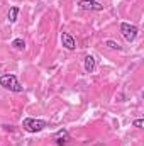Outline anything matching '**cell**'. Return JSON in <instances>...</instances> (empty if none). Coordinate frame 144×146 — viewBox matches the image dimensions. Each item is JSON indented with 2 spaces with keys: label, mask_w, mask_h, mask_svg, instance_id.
<instances>
[{
  "label": "cell",
  "mask_w": 144,
  "mask_h": 146,
  "mask_svg": "<svg viewBox=\"0 0 144 146\" xmlns=\"http://www.w3.org/2000/svg\"><path fill=\"white\" fill-rule=\"evenodd\" d=\"M132 126H134V127H139V129H141V127L144 126V121H143V119H136V121H132Z\"/></svg>",
  "instance_id": "11"
},
{
  "label": "cell",
  "mask_w": 144,
  "mask_h": 146,
  "mask_svg": "<svg viewBox=\"0 0 144 146\" xmlns=\"http://www.w3.org/2000/svg\"><path fill=\"white\" fill-rule=\"evenodd\" d=\"M19 12H20V9H19L17 5L10 7V9H9V15H7V17H9V22H12V24H14V22L17 21V17H19Z\"/></svg>",
  "instance_id": "8"
},
{
  "label": "cell",
  "mask_w": 144,
  "mask_h": 146,
  "mask_svg": "<svg viewBox=\"0 0 144 146\" xmlns=\"http://www.w3.org/2000/svg\"><path fill=\"white\" fill-rule=\"evenodd\" d=\"M12 48H14V49H19V51H22V49L26 48V42H24V39H20V37L14 39V41H12Z\"/></svg>",
  "instance_id": "10"
},
{
  "label": "cell",
  "mask_w": 144,
  "mask_h": 146,
  "mask_svg": "<svg viewBox=\"0 0 144 146\" xmlns=\"http://www.w3.org/2000/svg\"><path fill=\"white\" fill-rule=\"evenodd\" d=\"M22 127L27 133H41L42 129L48 127V122L42 119H34V117H26L22 121Z\"/></svg>",
  "instance_id": "2"
},
{
  "label": "cell",
  "mask_w": 144,
  "mask_h": 146,
  "mask_svg": "<svg viewBox=\"0 0 144 146\" xmlns=\"http://www.w3.org/2000/svg\"><path fill=\"white\" fill-rule=\"evenodd\" d=\"M0 66H2V65H0Z\"/></svg>",
  "instance_id": "12"
},
{
  "label": "cell",
  "mask_w": 144,
  "mask_h": 146,
  "mask_svg": "<svg viewBox=\"0 0 144 146\" xmlns=\"http://www.w3.org/2000/svg\"><path fill=\"white\" fill-rule=\"evenodd\" d=\"M61 44H63V48L68 49V51L76 49V41H75V37H73L71 34H68V33H61Z\"/></svg>",
  "instance_id": "5"
},
{
  "label": "cell",
  "mask_w": 144,
  "mask_h": 146,
  "mask_svg": "<svg viewBox=\"0 0 144 146\" xmlns=\"http://www.w3.org/2000/svg\"><path fill=\"white\" fill-rule=\"evenodd\" d=\"M120 34H122V37H124L127 42H134V41L137 39L139 29H137L134 24H129V22H122V24H120Z\"/></svg>",
  "instance_id": "3"
},
{
  "label": "cell",
  "mask_w": 144,
  "mask_h": 146,
  "mask_svg": "<svg viewBox=\"0 0 144 146\" xmlns=\"http://www.w3.org/2000/svg\"><path fill=\"white\" fill-rule=\"evenodd\" d=\"M83 66H85V72L87 73H93L95 72V68H97V61H95V58H93L92 54L85 56V60H83Z\"/></svg>",
  "instance_id": "6"
},
{
  "label": "cell",
  "mask_w": 144,
  "mask_h": 146,
  "mask_svg": "<svg viewBox=\"0 0 144 146\" xmlns=\"http://www.w3.org/2000/svg\"><path fill=\"white\" fill-rule=\"evenodd\" d=\"M0 87H3V88L9 90V92H14V94H20V92L24 90V87L20 85V82L17 80V76L12 75V73L0 76Z\"/></svg>",
  "instance_id": "1"
},
{
  "label": "cell",
  "mask_w": 144,
  "mask_h": 146,
  "mask_svg": "<svg viewBox=\"0 0 144 146\" xmlns=\"http://www.w3.org/2000/svg\"><path fill=\"white\" fill-rule=\"evenodd\" d=\"M68 141H70V133H68V131H65V129H63V131H59V133L54 136V143H56L58 146H65Z\"/></svg>",
  "instance_id": "7"
},
{
  "label": "cell",
  "mask_w": 144,
  "mask_h": 146,
  "mask_svg": "<svg viewBox=\"0 0 144 146\" xmlns=\"http://www.w3.org/2000/svg\"><path fill=\"white\" fill-rule=\"evenodd\" d=\"M78 7L83 9V10H93V12H100L104 10V5L97 0H80L78 2Z\"/></svg>",
  "instance_id": "4"
},
{
  "label": "cell",
  "mask_w": 144,
  "mask_h": 146,
  "mask_svg": "<svg viewBox=\"0 0 144 146\" xmlns=\"http://www.w3.org/2000/svg\"><path fill=\"white\" fill-rule=\"evenodd\" d=\"M104 44H105L107 48H110V49H114V51H122V49H124L119 42H115V41H112V39H107Z\"/></svg>",
  "instance_id": "9"
}]
</instances>
